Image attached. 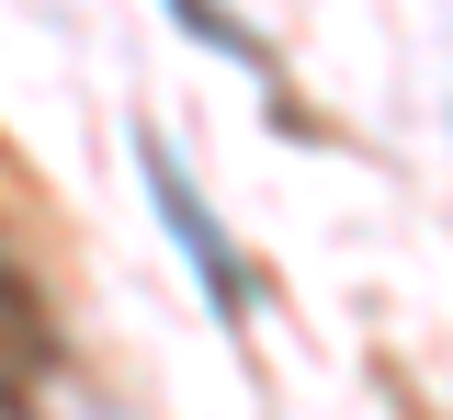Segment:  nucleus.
Segmentation results:
<instances>
[{
    "label": "nucleus",
    "mask_w": 453,
    "mask_h": 420,
    "mask_svg": "<svg viewBox=\"0 0 453 420\" xmlns=\"http://www.w3.org/2000/svg\"><path fill=\"white\" fill-rule=\"evenodd\" d=\"M136 159H148V193H159V216H170V239H181V261H193L204 307H216V318H238V307H250V284H238V250H226V228L204 216V193L181 182V159H170L159 136H136Z\"/></svg>",
    "instance_id": "obj_1"
},
{
    "label": "nucleus",
    "mask_w": 453,
    "mask_h": 420,
    "mask_svg": "<svg viewBox=\"0 0 453 420\" xmlns=\"http://www.w3.org/2000/svg\"><path fill=\"white\" fill-rule=\"evenodd\" d=\"M170 12H181V23H193L204 46H226V58H250V68H261V35H250V23H238L226 0H170Z\"/></svg>",
    "instance_id": "obj_2"
},
{
    "label": "nucleus",
    "mask_w": 453,
    "mask_h": 420,
    "mask_svg": "<svg viewBox=\"0 0 453 420\" xmlns=\"http://www.w3.org/2000/svg\"><path fill=\"white\" fill-rule=\"evenodd\" d=\"M35 341H46V330H0V420L23 409V375H35Z\"/></svg>",
    "instance_id": "obj_3"
}]
</instances>
